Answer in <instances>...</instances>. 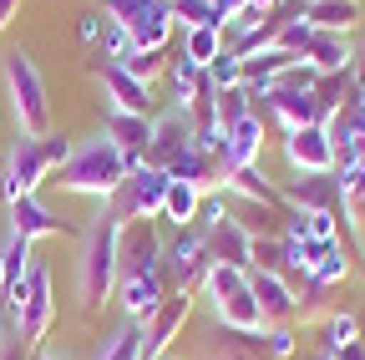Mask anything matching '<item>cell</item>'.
Returning a JSON list of instances; mask_svg holds the SVG:
<instances>
[{"mask_svg": "<svg viewBox=\"0 0 365 360\" xmlns=\"http://www.w3.org/2000/svg\"><path fill=\"white\" fill-rule=\"evenodd\" d=\"M107 138L122 148L127 168H143L148 163V143H153V117H137V112H107Z\"/></svg>", "mask_w": 365, "mask_h": 360, "instance_id": "obj_16", "label": "cell"}, {"mask_svg": "<svg viewBox=\"0 0 365 360\" xmlns=\"http://www.w3.org/2000/svg\"><path fill=\"white\" fill-rule=\"evenodd\" d=\"M163 269V234L153 218H137V223H122V254H117V274L122 279H137V274H153Z\"/></svg>", "mask_w": 365, "mask_h": 360, "instance_id": "obj_8", "label": "cell"}, {"mask_svg": "<svg viewBox=\"0 0 365 360\" xmlns=\"http://www.w3.org/2000/svg\"><path fill=\"white\" fill-rule=\"evenodd\" d=\"M0 76H6V97L16 112V132L26 138H46L51 132V97H46V76L26 46H11L0 56Z\"/></svg>", "mask_w": 365, "mask_h": 360, "instance_id": "obj_3", "label": "cell"}, {"mask_svg": "<svg viewBox=\"0 0 365 360\" xmlns=\"http://www.w3.org/2000/svg\"><path fill=\"white\" fill-rule=\"evenodd\" d=\"M213 112H218V122L228 127V122H239V117H249V112H259V107H254V92L239 81V86H223V92H213Z\"/></svg>", "mask_w": 365, "mask_h": 360, "instance_id": "obj_29", "label": "cell"}, {"mask_svg": "<svg viewBox=\"0 0 365 360\" xmlns=\"http://www.w3.org/2000/svg\"><path fill=\"white\" fill-rule=\"evenodd\" d=\"M122 66H127L137 81H148V86H153V76L168 71V56H163V51H137V46H132V51L122 56Z\"/></svg>", "mask_w": 365, "mask_h": 360, "instance_id": "obj_31", "label": "cell"}, {"mask_svg": "<svg viewBox=\"0 0 365 360\" xmlns=\"http://www.w3.org/2000/svg\"><path fill=\"white\" fill-rule=\"evenodd\" d=\"M284 158L294 173H335V138L325 132V122L284 132Z\"/></svg>", "mask_w": 365, "mask_h": 360, "instance_id": "obj_12", "label": "cell"}, {"mask_svg": "<svg viewBox=\"0 0 365 360\" xmlns=\"http://www.w3.org/2000/svg\"><path fill=\"white\" fill-rule=\"evenodd\" d=\"M208 81H213V92H223V86H239V81H244V56L223 51V56L208 66Z\"/></svg>", "mask_w": 365, "mask_h": 360, "instance_id": "obj_34", "label": "cell"}, {"mask_svg": "<svg viewBox=\"0 0 365 360\" xmlns=\"http://www.w3.org/2000/svg\"><path fill=\"white\" fill-rule=\"evenodd\" d=\"M182 148H193V112H188V107H163V112H153V143H148V163L168 173V163H173Z\"/></svg>", "mask_w": 365, "mask_h": 360, "instance_id": "obj_11", "label": "cell"}, {"mask_svg": "<svg viewBox=\"0 0 365 360\" xmlns=\"http://www.w3.org/2000/svg\"><path fill=\"white\" fill-rule=\"evenodd\" d=\"M249 289L259 299V314H264V325H294V314H299V294L289 289L284 274H269V269H249Z\"/></svg>", "mask_w": 365, "mask_h": 360, "instance_id": "obj_14", "label": "cell"}, {"mask_svg": "<svg viewBox=\"0 0 365 360\" xmlns=\"http://www.w3.org/2000/svg\"><path fill=\"white\" fill-rule=\"evenodd\" d=\"M249 269L284 274V239H254V259H249Z\"/></svg>", "mask_w": 365, "mask_h": 360, "instance_id": "obj_33", "label": "cell"}, {"mask_svg": "<svg viewBox=\"0 0 365 360\" xmlns=\"http://www.w3.org/2000/svg\"><path fill=\"white\" fill-rule=\"evenodd\" d=\"M203 350H208L213 360H269L264 330H234V325H218V320H213Z\"/></svg>", "mask_w": 365, "mask_h": 360, "instance_id": "obj_18", "label": "cell"}, {"mask_svg": "<svg viewBox=\"0 0 365 360\" xmlns=\"http://www.w3.org/2000/svg\"><path fill=\"white\" fill-rule=\"evenodd\" d=\"M173 26H178V21H173V11H168V0H153V6L127 26V36H132L137 51H163L168 36H173Z\"/></svg>", "mask_w": 365, "mask_h": 360, "instance_id": "obj_21", "label": "cell"}, {"mask_svg": "<svg viewBox=\"0 0 365 360\" xmlns=\"http://www.w3.org/2000/svg\"><path fill=\"white\" fill-rule=\"evenodd\" d=\"M264 112L279 122L284 132H299V127L325 122V107H319L314 92H299V86H279V81H274L269 92H264Z\"/></svg>", "mask_w": 365, "mask_h": 360, "instance_id": "obj_13", "label": "cell"}, {"mask_svg": "<svg viewBox=\"0 0 365 360\" xmlns=\"http://www.w3.org/2000/svg\"><path fill=\"white\" fill-rule=\"evenodd\" d=\"M168 76H173V92H178V97H173V107H193V102L208 92V86H213V81H208V71H203V66H193L188 56H168Z\"/></svg>", "mask_w": 365, "mask_h": 360, "instance_id": "obj_26", "label": "cell"}, {"mask_svg": "<svg viewBox=\"0 0 365 360\" xmlns=\"http://www.w3.org/2000/svg\"><path fill=\"white\" fill-rule=\"evenodd\" d=\"M36 360H61V355H46V350H41V355H36Z\"/></svg>", "mask_w": 365, "mask_h": 360, "instance_id": "obj_40", "label": "cell"}, {"mask_svg": "<svg viewBox=\"0 0 365 360\" xmlns=\"http://www.w3.org/2000/svg\"><path fill=\"white\" fill-rule=\"evenodd\" d=\"M168 183L173 178L163 173V168H153V163H143V168H132L122 183H117V193L102 203L117 223H137V218H163V198H168Z\"/></svg>", "mask_w": 365, "mask_h": 360, "instance_id": "obj_4", "label": "cell"}, {"mask_svg": "<svg viewBox=\"0 0 365 360\" xmlns=\"http://www.w3.org/2000/svg\"><path fill=\"white\" fill-rule=\"evenodd\" d=\"M284 203L294 208H340V178L330 173H294L289 178V188H284Z\"/></svg>", "mask_w": 365, "mask_h": 360, "instance_id": "obj_19", "label": "cell"}, {"mask_svg": "<svg viewBox=\"0 0 365 360\" xmlns=\"http://www.w3.org/2000/svg\"><path fill=\"white\" fill-rule=\"evenodd\" d=\"M102 31H107V16L102 11H86L81 16V41H86V46H102Z\"/></svg>", "mask_w": 365, "mask_h": 360, "instance_id": "obj_37", "label": "cell"}, {"mask_svg": "<svg viewBox=\"0 0 365 360\" xmlns=\"http://www.w3.org/2000/svg\"><path fill=\"white\" fill-rule=\"evenodd\" d=\"M208 269H213V259H208V244H203V229H198V223H193V229H178V239L163 244V274H168V289H188V294H198L203 279H208Z\"/></svg>", "mask_w": 365, "mask_h": 360, "instance_id": "obj_6", "label": "cell"}, {"mask_svg": "<svg viewBox=\"0 0 365 360\" xmlns=\"http://www.w3.org/2000/svg\"><path fill=\"white\" fill-rule=\"evenodd\" d=\"M223 198H244V203H264V208H289L284 203V188H274L259 168H239L223 178Z\"/></svg>", "mask_w": 365, "mask_h": 360, "instance_id": "obj_20", "label": "cell"}, {"mask_svg": "<svg viewBox=\"0 0 365 360\" xmlns=\"http://www.w3.org/2000/svg\"><path fill=\"white\" fill-rule=\"evenodd\" d=\"M41 143H46V158H51V168H61V163L71 158V148H76V143L66 138V132H46Z\"/></svg>", "mask_w": 365, "mask_h": 360, "instance_id": "obj_36", "label": "cell"}, {"mask_svg": "<svg viewBox=\"0 0 365 360\" xmlns=\"http://www.w3.org/2000/svg\"><path fill=\"white\" fill-rule=\"evenodd\" d=\"M56 320V299H51V269L46 264H31V274H26V309H21V345H41L46 330H51Z\"/></svg>", "mask_w": 365, "mask_h": 360, "instance_id": "obj_9", "label": "cell"}, {"mask_svg": "<svg viewBox=\"0 0 365 360\" xmlns=\"http://www.w3.org/2000/svg\"><path fill=\"white\" fill-rule=\"evenodd\" d=\"M198 208H203V188L173 178V183H168V198H163V218L173 223V229H193V223H198Z\"/></svg>", "mask_w": 365, "mask_h": 360, "instance_id": "obj_25", "label": "cell"}, {"mask_svg": "<svg viewBox=\"0 0 365 360\" xmlns=\"http://www.w3.org/2000/svg\"><path fill=\"white\" fill-rule=\"evenodd\" d=\"M6 218H11V229H16V234H26V239L71 234V223H66V218H56V213L46 208L36 193H26V198H16V203H6Z\"/></svg>", "mask_w": 365, "mask_h": 360, "instance_id": "obj_17", "label": "cell"}, {"mask_svg": "<svg viewBox=\"0 0 365 360\" xmlns=\"http://www.w3.org/2000/svg\"><path fill=\"white\" fill-rule=\"evenodd\" d=\"M117 254H122V223L97 208V218L81 234V254H76V304L86 314H97L102 304L117 299Z\"/></svg>", "mask_w": 365, "mask_h": 360, "instance_id": "obj_1", "label": "cell"}, {"mask_svg": "<svg viewBox=\"0 0 365 360\" xmlns=\"http://www.w3.org/2000/svg\"><path fill=\"white\" fill-rule=\"evenodd\" d=\"M249 6H259V11H279V0H249Z\"/></svg>", "mask_w": 365, "mask_h": 360, "instance_id": "obj_39", "label": "cell"}, {"mask_svg": "<svg viewBox=\"0 0 365 360\" xmlns=\"http://www.w3.org/2000/svg\"><path fill=\"white\" fill-rule=\"evenodd\" d=\"M325 335H330V350H350V345H360V320H355L350 309L345 314H330Z\"/></svg>", "mask_w": 365, "mask_h": 360, "instance_id": "obj_32", "label": "cell"}, {"mask_svg": "<svg viewBox=\"0 0 365 360\" xmlns=\"http://www.w3.org/2000/svg\"><path fill=\"white\" fill-rule=\"evenodd\" d=\"M168 178H182V183H193V188H203V193H218V158L213 153H203V148H182L173 163H168Z\"/></svg>", "mask_w": 365, "mask_h": 360, "instance_id": "obj_22", "label": "cell"}, {"mask_svg": "<svg viewBox=\"0 0 365 360\" xmlns=\"http://www.w3.org/2000/svg\"><path fill=\"white\" fill-rule=\"evenodd\" d=\"M294 325H264V350H269V360H289L294 355Z\"/></svg>", "mask_w": 365, "mask_h": 360, "instance_id": "obj_35", "label": "cell"}, {"mask_svg": "<svg viewBox=\"0 0 365 360\" xmlns=\"http://www.w3.org/2000/svg\"><path fill=\"white\" fill-rule=\"evenodd\" d=\"M16 11H21V0H0V31L16 21Z\"/></svg>", "mask_w": 365, "mask_h": 360, "instance_id": "obj_38", "label": "cell"}, {"mask_svg": "<svg viewBox=\"0 0 365 360\" xmlns=\"http://www.w3.org/2000/svg\"><path fill=\"white\" fill-rule=\"evenodd\" d=\"M168 274L163 269H153V274H137V279H117V304H122V320H153V314L163 309L168 299Z\"/></svg>", "mask_w": 365, "mask_h": 360, "instance_id": "obj_15", "label": "cell"}, {"mask_svg": "<svg viewBox=\"0 0 365 360\" xmlns=\"http://www.w3.org/2000/svg\"><path fill=\"white\" fill-rule=\"evenodd\" d=\"M304 21H309L314 31L345 36V31H355V21H360V0H304Z\"/></svg>", "mask_w": 365, "mask_h": 360, "instance_id": "obj_24", "label": "cell"}, {"mask_svg": "<svg viewBox=\"0 0 365 360\" xmlns=\"http://www.w3.org/2000/svg\"><path fill=\"white\" fill-rule=\"evenodd\" d=\"M223 41H228V36H223V26H193V31H182V56H188L193 66H203V71H208V66L228 51Z\"/></svg>", "mask_w": 365, "mask_h": 360, "instance_id": "obj_28", "label": "cell"}, {"mask_svg": "<svg viewBox=\"0 0 365 360\" xmlns=\"http://www.w3.org/2000/svg\"><path fill=\"white\" fill-rule=\"evenodd\" d=\"M193 304H198V294H188V289H173L168 299H163V309L148 320V340H143V360H168V350H173V340L182 335V325H188V314H193Z\"/></svg>", "mask_w": 365, "mask_h": 360, "instance_id": "obj_10", "label": "cell"}, {"mask_svg": "<svg viewBox=\"0 0 365 360\" xmlns=\"http://www.w3.org/2000/svg\"><path fill=\"white\" fill-rule=\"evenodd\" d=\"M51 173H56V168H51V158H46V143L16 132L11 148H6V168H0V193H6V203H16V198L36 193Z\"/></svg>", "mask_w": 365, "mask_h": 360, "instance_id": "obj_5", "label": "cell"}, {"mask_svg": "<svg viewBox=\"0 0 365 360\" xmlns=\"http://www.w3.org/2000/svg\"><path fill=\"white\" fill-rule=\"evenodd\" d=\"M0 284H6V264H0Z\"/></svg>", "mask_w": 365, "mask_h": 360, "instance_id": "obj_41", "label": "cell"}, {"mask_svg": "<svg viewBox=\"0 0 365 360\" xmlns=\"http://www.w3.org/2000/svg\"><path fill=\"white\" fill-rule=\"evenodd\" d=\"M127 173H132V168H127L122 148L107 138V132H97V138H81V143L71 148V158L56 168V183H61L66 193H76V198L107 203Z\"/></svg>", "mask_w": 365, "mask_h": 360, "instance_id": "obj_2", "label": "cell"}, {"mask_svg": "<svg viewBox=\"0 0 365 360\" xmlns=\"http://www.w3.org/2000/svg\"><path fill=\"white\" fill-rule=\"evenodd\" d=\"M91 71H97L102 81V97H107V112H137V117H153V86L137 81L122 61H91Z\"/></svg>", "mask_w": 365, "mask_h": 360, "instance_id": "obj_7", "label": "cell"}, {"mask_svg": "<svg viewBox=\"0 0 365 360\" xmlns=\"http://www.w3.org/2000/svg\"><path fill=\"white\" fill-rule=\"evenodd\" d=\"M168 11L182 31H193V26H218V11H213V0H168Z\"/></svg>", "mask_w": 365, "mask_h": 360, "instance_id": "obj_30", "label": "cell"}, {"mask_svg": "<svg viewBox=\"0 0 365 360\" xmlns=\"http://www.w3.org/2000/svg\"><path fill=\"white\" fill-rule=\"evenodd\" d=\"M143 340H148V325H143V320H122V325L97 345V355H91V360H143Z\"/></svg>", "mask_w": 365, "mask_h": 360, "instance_id": "obj_27", "label": "cell"}, {"mask_svg": "<svg viewBox=\"0 0 365 360\" xmlns=\"http://www.w3.org/2000/svg\"><path fill=\"white\" fill-rule=\"evenodd\" d=\"M304 61H309L319 76H330V71H350V66H355L350 41H345V36H335V31H314V41H309Z\"/></svg>", "mask_w": 365, "mask_h": 360, "instance_id": "obj_23", "label": "cell"}, {"mask_svg": "<svg viewBox=\"0 0 365 360\" xmlns=\"http://www.w3.org/2000/svg\"><path fill=\"white\" fill-rule=\"evenodd\" d=\"M360 249H365V244H360Z\"/></svg>", "mask_w": 365, "mask_h": 360, "instance_id": "obj_42", "label": "cell"}]
</instances>
